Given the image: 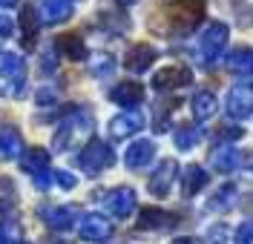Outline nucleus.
<instances>
[{
    "label": "nucleus",
    "mask_w": 253,
    "mask_h": 244,
    "mask_svg": "<svg viewBox=\"0 0 253 244\" xmlns=\"http://www.w3.org/2000/svg\"><path fill=\"white\" fill-rule=\"evenodd\" d=\"M175 175H178V164H175L173 158H167V161L153 173V178H150V193L153 195H167L170 187H173Z\"/></svg>",
    "instance_id": "423d86ee"
},
{
    "label": "nucleus",
    "mask_w": 253,
    "mask_h": 244,
    "mask_svg": "<svg viewBox=\"0 0 253 244\" xmlns=\"http://www.w3.org/2000/svg\"><path fill=\"white\" fill-rule=\"evenodd\" d=\"M141 127H144L141 112H124V115H118V118H112V124H110V130L115 138H126V135L138 132Z\"/></svg>",
    "instance_id": "4468645a"
},
{
    "label": "nucleus",
    "mask_w": 253,
    "mask_h": 244,
    "mask_svg": "<svg viewBox=\"0 0 253 244\" xmlns=\"http://www.w3.org/2000/svg\"><path fill=\"white\" fill-rule=\"evenodd\" d=\"M107 207H110V212H115L118 218H126V215L132 212V207H135V193H132L129 187H118V190H112V193L107 195Z\"/></svg>",
    "instance_id": "6e6552de"
},
{
    "label": "nucleus",
    "mask_w": 253,
    "mask_h": 244,
    "mask_svg": "<svg viewBox=\"0 0 253 244\" xmlns=\"http://www.w3.org/2000/svg\"><path fill=\"white\" fill-rule=\"evenodd\" d=\"M124 3H135V0H124Z\"/></svg>",
    "instance_id": "5701e85b"
},
{
    "label": "nucleus",
    "mask_w": 253,
    "mask_h": 244,
    "mask_svg": "<svg viewBox=\"0 0 253 244\" xmlns=\"http://www.w3.org/2000/svg\"><path fill=\"white\" fill-rule=\"evenodd\" d=\"M207 0H170L161 6V17L153 20V29L170 37H187L205 17Z\"/></svg>",
    "instance_id": "f257e3e1"
},
{
    "label": "nucleus",
    "mask_w": 253,
    "mask_h": 244,
    "mask_svg": "<svg viewBox=\"0 0 253 244\" xmlns=\"http://www.w3.org/2000/svg\"><path fill=\"white\" fill-rule=\"evenodd\" d=\"M110 221L107 218H101V215H86V221H84V239H89V242H101V239H107L110 236Z\"/></svg>",
    "instance_id": "a211bd4d"
},
{
    "label": "nucleus",
    "mask_w": 253,
    "mask_h": 244,
    "mask_svg": "<svg viewBox=\"0 0 253 244\" xmlns=\"http://www.w3.org/2000/svg\"><path fill=\"white\" fill-rule=\"evenodd\" d=\"M138 224L147 230H158V227H173L175 224V215L158 210V207H144L141 215H138Z\"/></svg>",
    "instance_id": "dca6fc26"
},
{
    "label": "nucleus",
    "mask_w": 253,
    "mask_h": 244,
    "mask_svg": "<svg viewBox=\"0 0 253 244\" xmlns=\"http://www.w3.org/2000/svg\"><path fill=\"white\" fill-rule=\"evenodd\" d=\"M245 164V152H239L233 144H224V146H219L213 155H210V167L216 170V173H233V170H239Z\"/></svg>",
    "instance_id": "39448f33"
},
{
    "label": "nucleus",
    "mask_w": 253,
    "mask_h": 244,
    "mask_svg": "<svg viewBox=\"0 0 253 244\" xmlns=\"http://www.w3.org/2000/svg\"><path fill=\"white\" fill-rule=\"evenodd\" d=\"M227 66L242 78H253V46H236L227 55Z\"/></svg>",
    "instance_id": "9d476101"
},
{
    "label": "nucleus",
    "mask_w": 253,
    "mask_h": 244,
    "mask_svg": "<svg viewBox=\"0 0 253 244\" xmlns=\"http://www.w3.org/2000/svg\"><path fill=\"white\" fill-rule=\"evenodd\" d=\"M227 115L236 118V121H245L253 115V86L248 83H239L227 92Z\"/></svg>",
    "instance_id": "7ed1b4c3"
},
{
    "label": "nucleus",
    "mask_w": 253,
    "mask_h": 244,
    "mask_svg": "<svg viewBox=\"0 0 253 244\" xmlns=\"http://www.w3.org/2000/svg\"><path fill=\"white\" fill-rule=\"evenodd\" d=\"M173 244H205V242L196 239V236H181V239H173Z\"/></svg>",
    "instance_id": "4be33fe9"
},
{
    "label": "nucleus",
    "mask_w": 253,
    "mask_h": 244,
    "mask_svg": "<svg viewBox=\"0 0 253 244\" xmlns=\"http://www.w3.org/2000/svg\"><path fill=\"white\" fill-rule=\"evenodd\" d=\"M236 184L233 181H227V184H221L216 193L210 195V201H207V210H213V212H227L233 204H236Z\"/></svg>",
    "instance_id": "ddd939ff"
},
{
    "label": "nucleus",
    "mask_w": 253,
    "mask_h": 244,
    "mask_svg": "<svg viewBox=\"0 0 253 244\" xmlns=\"http://www.w3.org/2000/svg\"><path fill=\"white\" fill-rule=\"evenodd\" d=\"M230 40V26L221 23V20H213L202 32V40H199V58H202V66L205 69H213L216 61L221 58V52Z\"/></svg>",
    "instance_id": "f03ea898"
},
{
    "label": "nucleus",
    "mask_w": 253,
    "mask_h": 244,
    "mask_svg": "<svg viewBox=\"0 0 253 244\" xmlns=\"http://www.w3.org/2000/svg\"><path fill=\"white\" fill-rule=\"evenodd\" d=\"M199 138H202V132L196 130L193 124H181L175 130V146L178 149H193V146L199 144Z\"/></svg>",
    "instance_id": "6ab92c4d"
},
{
    "label": "nucleus",
    "mask_w": 253,
    "mask_h": 244,
    "mask_svg": "<svg viewBox=\"0 0 253 244\" xmlns=\"http://www.w3.org/2000/svg\"><path fill=\"white\" fill-rule=\"evenodd\" d=\"M219 112V101H216V95L213 92H199V95L193 98V118L196 121H210L213 115Z\"/></svg>",
    "instance_id": "2eb2a0df"
},
{
    "label": "nucleus",
    "mask_w": 253,
    "mask_h": 244,
    "mask_svg": "<svg viewBox=\"0 0 253 244\" xmlns=\"http://www.w3.org/2000/svg\"><path fill=\"white\" fill-rule=\"evenodd\" d=\"M84 167L89 170V173H98V170H104V167H110L112 164V149L107 144H101V141H95V144L86 146V152H84Z\"/></svg>",
    "instance_id": "0eeeda50"
},
{
    "label": "nucleus",
    "mask_w": 253,
    "mask_h": 244,
    "mask_svg": "<svg viewBox=\"0 0 253 244\" xmlns=\"http://www.w3.org/2000/svg\"><path fill=\"white\" fill-rule=\"evenodd\" d=\"M205 187H207V173L199 164H190L187 170H184V175H181V193H184V198L199 195Z\"/></svg>",
    "instance_id": "9b49d317"
},
{
    "label": "nucleus",
    "mask_w": 253,
    "mask_h": 244,
    "mask_svg": "<svg viewBox=\"0 0 253 244\" xmlns=\"http://www.w3.org/2000/svg\"><path fill=\"white\" fill-rule=\"evenodd\" d=\"M233 239H236V244H253V221H251V218L239 224Z\"/></svg>",
    "instance_id": "412c9836"
},
{
    "label": "nucleus",
    "mask_w": 253,
    "mask_h": 244,
    "mask_svg": "<svg viewBox=\"0 0 253 244\" xmlns=\"http://www.w3.org/2000/svg\"><path fill=\"white\" fill-rule=\"evenodd\" d=\"M112 101H118L121 106H132V104H141L144 101V86L138 83H118L115 89H112Z\"/></svg>",
    "instance_id": "f3484780"
},
{
    "label": "nucleus",
    "mask_w": 253,
    "mask_h": 244,
    "mask_svg": "<svg viewBox=\"0 0 253 244\" xmlns=\"http://www.w3.org/2000/svg\"><path fill=\"white\" fill-rule=\"evenodd\" d=\"M190 81H193V72H190V66L173 64V66H164L161 72H156L153 86L164 92V89H181V86H190Z\"/></svg>",
    "instance_id": "20e7f679"
},
{
    "label": "nucleus",
    "mask_w": 253,
    "mask_h": 244,
    "mask_svg": "<svg viewBox=\"0 0 253 244\" xmlns=\"http://www.w3.org/2000/svg\"><path fill=\"white\" fill-rule=\"evenodd\" d=\"M156 49L150 46V43H138V46H132L129 52H126V69L129 72H144V69H150V64L156 61Z\"/></svg>",
    "instance_id": "1a4fd4ad"
},
{
    "label": "nucleus",
    "mask_w": 253,
    "mask_h": 244,
    "mask_svg": "<svg viewBox=\"0 0 253 244\" xmlns=\"http://www.w3.org/2000/svg\"><path fill=\"white\" fill-rule=\"evenodd\" d=\"M242 135H245L242 127H236V124H221L219 130H216V141H227V144H233V141H239Z\"/></svg>",
    "instance_id": "aec40b11"
},
{
    "label": "nucleus",
    "mask_w": 253,
    "mask_h": 244,
    "mask_svg": "<svg viewBox=\"0 0 253 244\" xmlns=\"http://www.w3.org/2000/svg\"><path fill=\"white\" fill-rule=\"evenodd\" d=\"M153 155H156V144L153 141H135V144L126 149V167L129 170H141V167H147V164L153 161Z\"/></svg>",
    "instance_id": "f8f14e48"
}]
</instances>
